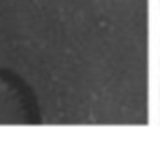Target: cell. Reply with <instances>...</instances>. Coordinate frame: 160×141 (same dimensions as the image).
<instances>
[{
  "mask_svg": "<svg viewBox=\"0 0 160 141\" xmlns=\"http://www.w3.org/2000/svg\"><path fill=\"white\" fill-rule=\"evenodd\" d=\"M24 119V106L17 89L0 78V124H11Z\"/></svg>",
  "mask_w": 160,
  "mask_h": 141,
  "instance_id": "obj_1",
  "label": "cell"
}]
</instances>
